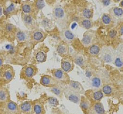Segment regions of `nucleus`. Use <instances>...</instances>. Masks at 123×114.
Wrapping results in <instances>:
<instances>
[{
  "mask_svg": "<svg viewBox=\"0 0 123 114\" xmlns=\"http://www.w3.org/2000/svg\"><path fill=\"white\" fill-rule=\"evenodd\" d=\"M15 76V72L12 67L10 65H3L0 68V81L3 83L11 82Z\"/></svg>",
  "mask_w": 123,
  "mask_h": 114,
  "instance_id": "obj_1",
  "label": "nucleus"
},
{
  "mask_svg": "<svg viewBox=\"0 0 123 114\" xmlns=\"http://www.w3.org/2000/svg\"><path fill=\"white\" fill-rule=\"evenodd\" d=\"M49 51V48L44 44H43L38 47L33 54V59L36 63H40L46 62L47 60V56Z\"/></svg>",
  "mask_w": 123,
  "mask_h": 114,
  "instance_id": "obj_2",
  "label": "nucleus"
},
{
  "mask_svg": "<svg viewBox=\"0 0 123 114\" xmlns=\"http://www.w3.org/2000/svg\"><path fill=\"white\" fill-rule=\"evenodd\" d=\"M54 18L59 25L64 28L67 23V16L63 9L60 6H56L53 9Z\"/></svg>",
  "mask_w": 123,
  "mask_h": 114,
  "instance_id": "obj_3",
  "label": "nucleus"
},
{
  "mask_svg": "<svg viewBox=\"0 0 123 114\" xmlns=\"http://www.w3.org/2000/svg\"><path fill=\"white\" fill-rule=\"evenodd\" d=\"M96 31L90 29L84 33L83 38L81 39V43L85 48H89L92 44L96 43Z\"/></svg>",
  "mask_w": 123,
  "mask_h": 114,
  "instance_id": "obj_4",
  "label": "nucleus"
},
{
  "mask_svg": "<svg viewBox=\"0 0 123 114\" xmlns=\"http://www.w3.org/2000/svg\"><path fill=\"white\" fill-rule=\"evenodd\" d=\"M51 72H52V76L57 81L58 83H64L68 85L71 81L68 73L62 70L61 68L52 69Z\"/></svg>",
  "mask_w": 123,
  "mask_h": 114,
  "instance_id": "obj_5",
  "label": "nucleus"
},
{
  "mask_svg": "<svg viewBox=\"0 0 123 114\" xmlns=\"http://www.w3.org/2000/svg\"><path fill=\"white\" fill-rule=\"evenodd\" d=\"M38 73V69L33 64H28L25 65L22 69L20 73V77L22 79L28 80L37 75Z\"/></svg>",
  "mask_w": 123,
  "mask_h": 114,
  "instance_id": "obj_6",
  "label": "nucleus"
},
{
  "mask_svg": "<svg viewBox=\"0 0 123 114\" xmlns=\"http://www.w3.org/2000/svg\"><path fill=\"white\" fill-rule=\"evenodd\" d=\"M63 95L68 100L76 104H80L81 95L68 86L63 89Z\"/></svg>",
  "mask_w": 123,
  "mask_h": 114,
  "instance_id": "obj_7",
  "label": "nucleus"
},
{
  "mask_svg": "<svg viewBox=\"0 0 123 114\" xmlns=\"http://www.w3.org/2000/svg\"><path fill=\"white\" fill-rule=\"evenodd\" d=\"M85 96L89 99L92 103L100 102L104 97V93L99 89H88L84 92Z\"/></svg>",
  "mask_w": 123,
  "mask_h": 114,
  "instance_id": "obj_8",
  "label": "nucleus"
},
{
  "mask_svg": "<svg viewBox=\"0 0 123 114\" xmlns=\"http://www.w3.org/2000/svg\"><path fill=\"white\" fill-rule=\"evenodd\" d=\"M22 20L24 23V25L28 29L31 30H34L38 28V24L33 16L31 14H22Z\"/></svg>",
  "mask_w": 123,
  "mask_h": 114,
  "instance_id": "obj_9",
  "label": "nucleus"
},
{
  "mask_svg": "<svg viewBox=\"0 0 123 114\" xmlns=\"http://www.w3.org/2000/svg\"><path fill=\"white\" fill-rule=\"evenodd\" d=\"M30 41L34 44L43 41L44 39L48 36V34L41 29H35L30 32Z\"/></svg>",
  "mask_w": 123,
  "mask_h": 114,
  "instance_id": "obj_10",
  "label": "nucleus"
},
{
  "mask_svg": "<svg viewBox=\"0 0 123 114\" xmlns=\"http://www.w3.org/2000/svg\"><path fill=\"white\" fill-rule=\"evenodd\" d=\"M2 106L3 114H17L19 112L18 106L14 101L9 100L3 103Z\"/></svg>",
  "mask_w": 123,
  "mask_h": 114,
  "instance_id": "obj_11",
  "label": "nucleus"
},
{
  "mask_svg": "<svg viewBox=\"0 0 123 114\" xmlns=\"http://www.w3.org/2000/svg\"><path fill=\"white\" fill-rule=\"evenodd\" d=\"M100 59L106 63H110L113 60V56L111 49L107 47H104L100 49L99 54Z\"/></svg>",
  "mask_w": 123,
  "mask_h": 114,
  "instance_id": "obj_12",
  "label": "nucleus"
},
{
  "mask_svg": "<svg viewBox=\"0 0 123 114\" xmlns=\"http://www.w3.org/2000/svg\"><path fill=\"white\" fill-rule=\"evenodd\" d=\"M74 67L73 58L68 56L63 57L61 60V69L67 73L71 72Z\"/></svg>",
  "mask_w": 123,
  "mask_h": 114,
  "instance_id": "obj_13",
  "label": "nucleus"
},
{
  "mask_svg": "<svg viewBox=\"0 0 123 114\" xmlns=\"http://www.w3.org/2000/svg\"><path fill=\"white\" fill-rule=\"evenodd\" d=\"M60 38L62 41L68 44L74 41L75 36L70 29L68 28H64L60 33Z\"/></svg>",
  "mask_w": 123,
  "mask_h": 114,
  "instance_id": "obj_14",
  "label": "nucleus"
},
{
  "mask_svg": "<svg viewBox=\"0 0 123 114\" xmlns=\"http://www.w3.org/2000/svg\"><path fill=\"white\" fill-rule=\"evenodd\" d=\"M73 62L80 67L84 69L87 64V59L82 52H77L72 57Z\"/></svg>",
  "mask_w": 123,
  "mask_h": 114,
  "instance_id": "obj_15",
  "label": "nucleus"
},
{
  "mask_svg": "<svg viewBox=\"0 0 123 114\" xmlns=\"http://www.w3.org/2000/svg\"><path fill=\"white\" fill-rule=\"evenodd\" d=\"M21 9L23 14H31L33 16L34 13L37 11L35 7V5H34V3L29 1V0L23 2L21 6Z\"/></svg>",
  "mask_w": 123,
  "mask_h": 114,
  "instance_id": "obj_16",
  "label": "nucleus"
},
{
  "mask_svg": "<svg viewBox=\"0 0 123 114\" xmlns=\"http://www.w3.org/2000/svg\"><path fill=\"white\" fill-rule=\"evenodd\" d=\"M15 38L17 42L19 43H26L30 41V33L25 31H22L21 30L17 29L15 33Z\"/></svg>",
  "mask_w": 123,
  "mask_h": 114,
  "instance_id": "obj_17",
  "label": "nucleus"
},
{
  "mask_svg": "<svg viewBox=\"0 0 123 114\" xmlns=\"http://www.w3.org/2000/svg\"><path fill=\"white\" fill-rule=\"evenodd\" d=\"M41 85L46 87L52 88L55 85H58V82L53 76L45 75L41 76L40 79Z\"/></svg>",
  "mask_w": 123,
  "mask_h": 114,
  "instance_id": "obj_18",
  "label": "nucleus"
},
{
  "mask_svg": "<svg viewBox=\"0 0 123 114\" xmlns=\"http://www.w3.org/2000/svg\"><path fill=\"white\" fill-rule=\"evenodd\" d=\"M92 102L85 96H81L80 106L84 114H90Z\"/></svg>",
  "mask_w": 123,
  "mask_h": 114,
  "instance_id": "obj_19",
  "label": "nucleus"
},
{
  "mask_svg": "<svg viewBox=\"0 0 123 114\" xmlns=\"http://www.w3.org/2000/svg\"><path fill=\"white\" fill-rule=\"evenodd\" d=\"M17 11V8L16 5L13 2H10L8 4L7 3L6 6L3 7V13L7 17H9L10 16L15 14Z\"/></svg>",
  "mask_w": 123,
  "mask_h": 114,
  "instance_id": "obj_20",
  "label": "nucleus"
},
{
  "mask_svg": "<svg viewBox=\"0 0 123 114\" xmlns=\"http://www.w3.org/2000/svg\"><path fill=\"white\" fill-rule=\"evenodd\" d=\"M57 52L62 57L69 56V46L66 43L62 41L57 46Z\"/></svg>",
  "mask_w": 123,
  "mask_h": 114,
  "instance_id": "obj_21",
  "label": "nucleus"
},
{
  "mask_svg": "<svg viewBox=\"0 0 123 114\" xmlns=\"http://www.w3.org/2000/svg\"><path fill=\"white\" fill-rule=\"evenodd\" d=\"M92 114H105V110L103 104L100 102L92 103L91 112Z\"/></svg>",
  "mask_w": 123,
  "mask_h": 114,
  "instance_id": "obj_22",
  "label": "nucleus"
},
{
  "mask_svg": "<svg viewBox=\"0 0 123 114\" xmlns=\"http://www.w3.org/2000/svg\"><path fill=\"white\" fill-rule=\"evenodd\" d=\"M33 105V103L31 101L24 102L18 106L19 112L22 114L32 112Z\"/></svg>",
  "mask_w": 123,
  "mask_h": 114,
  "instance_id": "obj_23",
  "label": "nucleus"
},
{
  "mask_svg": "<svg viewBox=\"0 0 123 114\" xmlns=\"http://www.w3.org/2000/svg\"><path fill=\"white\" fill-rule=\"evenodd\" d=\"M67 85L71 89H73V90L76 91L77 93H80V95L84 94L85 91H84V88L80 82H75V81H70V83Z\"/></svg>",
  "mask_w": 123,
  "mask_h": 114,
  "instance_id": "obj_24",
  "label": "nucleus"
},
{
  "mask_svg": "<svg viewBox=\"0 0 123 114\" xmlns=\"http://www.w3.org/2000/svg\"><path fill=\"white\" fill-rule=\"evenodd\" d=\"M10 100V95L7 89L0 86V103H5Z\"/></svg>",
  "mask_w": 123,
  "mask_h": 114,
  "instance_id": "obj_25",
  "label": "nucleus"
},
{
  "mask_svg": "<svg viewBox=\"0 0 123 114\" xmlns=\"http://www.w3.org/2000/svg\"><path fill=\"white\" fill-rule=\"evenodd\" d=\"M32 112L34 114H45L46 110L42 103L39 101H35L33 102Z\"/></svg>",
  "mask_w": 123,
  "mask_h": 114,
  "instance_id": "obj_26",
  "label": "nucleus"
},
{
  "mask_svg": "<svg viewBox=\"0 0 123 114\" xmlns=\"http://www.w3.org/2000/svg\"><path fill=\"white\" fill-rule=\"evenodd\" d=\"M87 48H88V50H87L88 53L92 56H96L98 55L101 49L100 46L97 43L94 44Z\"/></svg>",
  "mask_w": 123,
  "mask_h": 114,
  "instance_id": "obj_27",
  "label": "nucleus"
},
{
  "mask_svg": "<svg viewBox=\"0 0 123 114\" xmlns=\"http://www.w3.org/2000/svg\"><path fill=\"white\" fill-rule=\"evenodd\" d=\"M41 24L44 28L48 31L51 30L54 28V25L52 22L46 17H43L42 20H41Z\"/></svg>",
  "mask_w": 123,
  "mask_h": 114,
  "instance_id": "obj_28",
  "label": "nucleus"
},
{
  "mask_svg": "<svg viewBox=\"0 0 123 114\" xmlns=\"http://www.w3.org/2000/svg\"><path fill=\"white\" fill-rule=\"evenodd\" d=\"M91 84L93 88L95 89H98L102 86V80L98 76L95 75L91 78Z\"/></svg>",
  "mask_w": 123,
  "mask_h": 114,
  "instance_id": "obj_29",
  "label": "nucleus"
},
{
  "mask_svg": "<svg viewBox=\"0 0 123 114\" xmlns=\"http://www.w3.org/2000/svg\"><path fill=\"white\" fill-rule=\"evenodd\" d=\"M50 91L53 93L54 95H55L57 97H60V98H61L63 95V89L62 88L61 86H59L58 85L50 88Z\"/></svg>",
  "mask_w": 123,
  "mask_h": 114,
  "instance_id": "obj_30",
  "label": "nucleus"
},
{
  "mask_svg": "<svg viewBox=\"0 0 123 114\" xmlns=\"http://www.w3.org/2000/svg\"><path fill=\"white\" fill-rule=\"evenodd\" d=\"M80 26L83 27V28L86 30H90L93 26V23L91 21V19L83 18L80 21Z\"/></svg>",
  "mask_w": 123,
  "mask_h": 114,
  "instance_id": "obj_31",
  "label": "nucleus"
},
{
  "mask_svg": "<svg viewBox=\"0 0 123 114\" xmlns=\"http://www.w3.org/2000/svg\"><path fill=\"white\" fill-rule=\"evenodd\" d=\"M93 16V11L91 9L84 8L82 11V16L84 19H91Z\"/></svg>",
  "mask_w": 123,
  "mask_h": 114,
  "instance_id": "obj_32",
  "label": "nucleus"
},
{
  "mask_svg": "<svg viewBox=\"0 0 123 114\" xmlns=\"http://www.w3.org/2000/svg\"><path fill=\"white\" fill-rule=\"evenodd\" d=\"M4 30L7 33H12V32H14V33H15L16 30H17V28L14 25L11 24H9V23H7V24L4 25Z\"/></svg>",
  "mask_w": 123,
  "mask_h": 114,
  "instance_id": "obj_33",
  "label": "nucleus"
},
{
  "mask_svg": "<svg viewBox=\"0 0 123 114\" xmlns=\"http://www.w3.org/2000/svg\"><path fill=\"white\" fill-rule=\"evenodd\" d=\"M33 3L37 11L41 10L45 6V2L44 0H35Z\"/></svg>",
  "mask_w": 123,
  "mask_h": 114,
  "instance_id": "obj_34",
  "label": "nucleus"
},
{
  "mask_svg": "<svg viewBox=\"0 0 123 114\" xmlns=\"http://www.w3.org/2000/svg\"><path fill=\"white\" fill-rule=\"evenodd\" d=\"M102 91L103 92L104 95H110L113 92V89H112V87L110 85H104L102 87Z\"/></svg>",
  "mask_w": 123,
  "mask_h": 114,
  "instance_id": "obj_35",
  "label": "nucleus"
},
{
  "mask_svg": "<svg viewBox=\"0 0 123 114\" xmlns=\"http://www.w3.org/2000/svg\"><path fill=\"white\" fill-rule=\"evenodd\" d=\"M111 22V18L108 14H104L102 17V22L105 25H108Z\"/></svg>",
  "mask_w": 123,
  "mask_h": 114,
  "instance_id": "obj_36",
  "label": "nucleus"
},
{
  "mask_svg": "<svg viewBox=\"0 0 123 114\" xmlns=\"http://www.w3.org/2000/svg\"><path fill=\"white\" fill-rule=\"evenodd\" d=\"M113 13L116 17H121L123 15V9L121 7H115L113 9Z\"/></svg>",
  "mask_w": 123,
  "mask_h": 114,
  "instance_id": "obj_37",
  "label": "nucleus"
},
{
  "mask_svg": "<svg viewBox=\"0 0 123 114\" xmlns=\"http://www.w3.org/2000/svg\"><path fill=\"white\" fill-rule=\"evenodd\" d=\"M48 102L50 104V106H53V107H56L59 104V102H58L57 99L55 97H49L48 99Z\"/></svg>",
  "mask_w": 123,
  "mask_h": 114,
  "instance_id": "obj_38",
  "label": "nucleus"
},
{
  "mask_svg": "<svg viewBox=\"0 0 123 114\" xmlns=\"http://www.w3.org/2000/svg\"><path fill=\"white\" fill-rule=\"evenodd\" d=\"M114 63L117 67H122L123 66V61L121 60L120 58L116 57L114 60Z\"/></svg>",
  "mask_w": 123,
  "mask_h": 114,
  "instance_id": "obj_39",
  "label": "nucleus"
},
{
  "mask_svg": "<svg viewBox=\"0 0 123 114\" xmlns=\"http://www.w3.org/2000/svg\"><path fill=\"white\" fill-rule=\"evenodd\" d=\"M116 35H117V32L115 30H111V31H110L109 33H108L109 37L111 38H115L116 36Z\"/></svg>",
  "mask_w": 123,
  "mask_h": 114,
  "instance_id": "obj_40",
  "label": "nucleus"
},
{
  "mask_svg": "<svg viewBox=\"0 0 123 114\" xmlns=\"http://www.w3.org/2000/svg\"><path fill=\"white\" fill-rule=\"evenodd\" d=\"M4 61V56L3 54L0 52V68L3 65Z\"/></svg>",
  "mask_w": 123,
  "mask_h": 114,
  "instance_id": "obj_41",
  "label": "nucleus"
},
{
  "mask_svg": "<svg viewBox=\"0 0 123 114\" xmlns=\"http://www.w3.org/2000/svg\"><path fill=\"white\" fill-rule=\"evenodd\" d=\"M102 2L104 6H108L110 4L111 0H102Z\"/></svg>",
  "mask_w": 123,
  "mask_h": 114,
  "instance_id": "obj_42",
  "label": "nucleus"
},
{
  "mask_svg": "<svg viewBox=\"0 0 123 114\" xmlns=\"http://www.w3.org/2000/svg\"><path fill=\"white\" fill-rule=\"evenodd\" d=\"M3 14H4V13H3V7L1 5H0V18L1 17Z\"/></svg>",
  "mask_w": 123,
  "mask_h": 114,
  "instance_id": "obj_43",
  "label": "nucleus"
},
{
  "mask_svg": "<svg viewBox=\"0 0 123 114\" xmlns=\"http://www.w3.org/2000/svg\"><path fill=\"white\" fill-rule=\"evenodd\" d=\"M46 1H47V3H48V4H53L54 3L55 0H46Z\"/></svg>",
  "mask_w": 123,
  "mask_h": 114,
  "instance_id": "obj_44",
  "label": "nucleus"
},
{
  "mask_svg": "<svg viewBox=\"0 0 123 114\" xmlns=\"http://www.w3.org/2000/svg\"><path fill=\"white\" fill-rule=\"evenodd\" d=\"M119 33H120L121 35H123V25L120 27V28H119Z\"/></svg>",
  "mask_w": 123,
  "mask_h": 114,
  "instance_id": "obj_45",
  "label": "nucleus"
},
{
  "mask_svg": "<svg viewBox=\"0 0 123 114\" xmlns=\"http://www.w3.org/2000/svg\"><path fill=\"white\" fill-rule=\"evenodd\" d=\"M120 6H121L122 7H123V0H122V1L121 2V4H120Z\"/></svg>",
  "mask_w": 123,
  "mask_h": 114,
  "instance_id": "obj_46",
  "label": "nucleus"
},
{
  "mask_svg": "<svg viewBox=\"0 0 123 114\" xmlns=\"http://www.w3.org/2000/svg\"><path fill=\"white\" fill-rule=\"evenodd\" d=\"M34 114L33 112H30V113H27V114Z\"/></svg>",
  "mask_w": 123,
  "mask_h": 114,
  "instance_id": "obj_47",
  "label": "nucleus"
},
{
  "mask_svg": "<svg viewBox=\"0 0 123 114\" xmlns=\"http://www.w3.org/2000/svg\"><path fill=\"white\" fill-rule=\"evenodd\" d=\"M121 0H116V1H117V2H119V1H120Z\"/></svg>",
  "mask_w": 123,
  "mask_h": 114,
  "instance_id": "obj_48",
  "label": "nucleus"
},
{
  "mask_svg": "<svg viewBox=\"0 0 123 114\" xmlns=\"http://www.w3.org/2000/svg\"><path fill=\"white\" fill-rule=\"evenodd\" d=\"M63 114V113H62V114Z\"/></svg>",
  "mask_w": 123,
  "mask_h": 114,
  "instance_id": "obj_49",
  "label": "nucleus"
},
{
  "mask_svg": "<svg viewBox=\"0 0 123 114\" xmlns=\"http://www.w3.org/2000/svg\"></svg>",
  "mask_w": 123,
  "mask_h": 114,
  "instance_id": "obj_50",
  "label": "nucleus"
}]
</instances>
